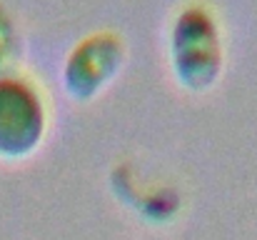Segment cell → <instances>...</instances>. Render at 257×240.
<instances>
[{
    "label": "cell",
    "instance_id": "3957f363",
    "mask_svg": "<svg viewBox=\"0 0 257 240\" xmlns=\"http://www.w3.org/2000/svg\"><path fill=\"white\" fill-rule=\"evenodd\" d=\"M125 63V40L115 30H97L80 38L63 63V85L70 98L90 100Z\"/></svg>",
    "mask_w": 257,
    "mask_h": 240
},
{
    "label": "cell",
    "instance_id": "6da1fadb",
    "mask_svg": "<svg viewBox=\"0 0 257 240\" xmlns=\"http://www.w3.org/2000/svg\"><path fill=\"white\" fill-rule=\"evenodd\" d=\"M168 55L175 80L187 90H207L222 73V30L202 0L185 3L170 23Z\"/></svg>",
    "mask_w": 257,
    "mask_h": 240
},
{
    "label": "cell",
    "instance_id": "7a4b0ae2",
    "mask_svg": "<svg viewBox=\"0 0 257 240\" xmlns=\"http://www.w3.org/2000/svg\"><path fill=\"white\" fill-rule=\"evenodd\" d=\"M45 130L48 108L35 83L15 73H0V158L30 155Z\"/></svg>",
    "mask_w": 257,
    "mask_h": 240
},
{
    "label": "cell",
    "instance_id": "277c9868",
    "mask_svg": "<svg viewBox=\"0 0 257 240\" xmlns=\"http://www.w3.org/2000/svg\"><path fill=\"white\" fill-rule=\"evenodd\" d=\"M18 53V33L10 13L0 3V73H10V63Z\"/></svg>",
    "mask_w": 257,
    "mask_h": 240
}]
</instances>
